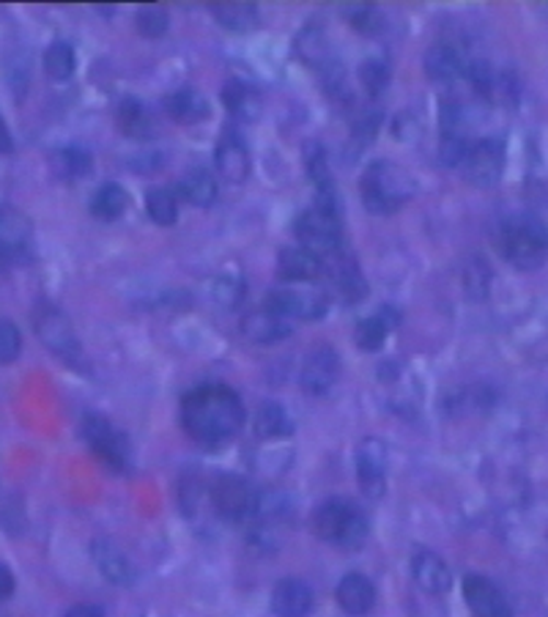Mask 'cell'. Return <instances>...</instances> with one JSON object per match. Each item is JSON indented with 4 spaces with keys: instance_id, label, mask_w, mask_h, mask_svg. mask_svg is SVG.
Here are the masks:
<instances>
[{
    "instance_id": "6",
    "label": "cell",
    "mask_w": 548,
    "mask_h": 617,
    "mask_svg": "<svg viewBox=\"0 0 548 617\" xmlns=\"http://www.w3.org/2000/svg\"><path fill=\"white\" fill-rule=\"evenodd\" d=\"M294 231L302 247L316 253L318 258H329L340 251V218L333 212H324L318 206L296 218Z\"/></svg>"
},
{
    "instance_id": "7",
    "label": "cell",
    "mask_w": 548,
    "mask_h": 617,
    "mask_svg": "<svg viewBox=\"0 0 548 617\" xmlns=\"http://www.w3.org/2000/svg\"><path fill=\"white\" fill-rule=\"evenodd\" d=\"M211 502H214V511L220 513L228 522H242L258 513L260 497L255 494L253 486L247 484L238 475H222L211 486Z\"/></svg>"
},
{
    "instance_id": "37",
    "label": "cell",
    "mask_w": 548,
    "mask_h": 617,
    "mask_svg": "<svg viewBox=\"0 0 548 617\" xmlns=\"http://www.w3.org/2000/svg\"><path fill=\"white\" fill-rule=\"evenodd\" d=\"M360 80L362 89L368 91L371 96H378L384 89L389 85V67L387 61H378V58H371L360 67Z\"/></svg>"
},
{
    "instance_id": "45",
    "label": "cell",
    "mask_w": 548,
    "mask_h": 617,
    "mask_svg": "<svg viewBox=\"0 0 548 617\" xmlns=\"http://www.w3.org/2000/svg\"><path fill=\"white\" fill-rule=\"evenodd\" d=\"M67 617H105V612L94 604H80V606H72V609L67 612Z\"/></svg>"
},
{
    "instance_id": "20",
    "label": "cell",
    "mask_w": 548,
    "mask_h": 617,
    "mask_svg": "<svg viewBox=\"0 0 548 617\" xmlns=\"http://www.w3.org/2000/svg\"><path fill=\"white\" fill-rule=\"evenodd\" d=\"M242 333L247 335V340H253V344H280V340H285L291 335V324L289 318L278 316V313L266 311V307H260V311H253L247 313V316L242 318Z\"/></svg>"
},
{
    "instance_id": "1",
    "label": "cell",
    "mask_w": 548,
    "mask_h": 617,
    "mask_svg": "<svg viewBox=\"0 0 548 617\" xmlns=\"http://www.w3.org/2000/svg\"><path fill=\"white\" fill-rule=\"evenodd\" d=\"M184 431L206 447H217L233 440L244 429L247 411L242 398L225 384H203L184 395Z\"/></svg>"
},
{
    "instance_id": "9",
    "label": "cell",
    "mask_w": 548,
    "mask_h": 617,
    "mask_svg": "<svg viewBox=\"0 0 548 617\" xmlns=\"http://www.w3.org/2000/svg\"><path fill=\"white\" fill-rule=\"evenodd\" d=\"M466 178L477 187H497L504 173V143L499 138H480L469 143L464 156Z\"/></svg>"
},
{
    "instance_id": "17",
    "label": "cell",
    "mask_w": 548,
    "mask_h": 617,
    "mask_svg": "<svg viewBox=\"0 0 548 617\" xmlns=\"http://www.w3.org/2000/svg\"><path fill=\"white\" fill-rule=\"evenodd\" d=\"M269 604L275 617H307L313 609V590L302 579H280Z\"/></svg>"
},
{
    "instance_id": "28",
    "label": "cell",
    "mask_w": 548,
    "mask_h": 617,
    "mask_svg": "<svg viewBox=\"0 0 548 617\" xmlns=\"http://www.w3.org/2000/svg\"><path fill=\"white\" fill-rule=\"evenodd\" d=\"M255 434L260 440H283V436L294 434V420H291L289 411L280 404H264L255 415Z\"/></svg>"
},
{
    "instance_id": "12",
    "label": "cell",
    "mask_w": 548,
    "mask_h": 617,
    "mask_svg": "<svg viewBox=\"0 0 548 617\" xmlns=\"http://www.w3.org/2000/svg\"><path fill=\"white\" fill-rule=\"evenodd\" d=\"M338 379H340V360L338 354H335V349H329V346H318V349H313L311 354H307L305 365H302L300 373V384L307 395L322 398V395H327L329 389L338 384Z\"/></svg>"
},
{
    "instance_id": "21",
    "label": "cell",
    "mask_w": 548,
    "mask_h": 617,
    "mask_svg": "<svg viewBox=\"0 0 548 617\" xmlns=\"http://www.w3.org/2000/svg\"><path fill=\"white\" fill-rule=\"evenodd\" d=\"M338 604L343 606V612L354 617L368 615L373 604H376V587L362 573H346L338 584Z\"/></svg>"
},
{
    "instance_id": "10",
    "label": "cell",
    "mask_w": 548,
    "mask_h": 617,
    "mask_svg": "<svg viewBox=\"0 0 548 617\" xmlns=\"http://www.w3.org/2000/svg\"><path fill=\"white\" fill-rule=\"evenodd\" d=\"M464 78L491 105H515L518 102V83L508 69H499L488 61H471L466 63Z\"/></svg>"
},
{
    "instance_id": "39",
    "label": "cell",
    "mask_w": 548,
    "mask_h": 617,
    "mask_svg": "<svg viewBox=\"0 0 548 617\" xmlns=\"http://www.w3.org/2000/svg\"><path fill=\"white\" fill-rule=\"evenodd\" d=\"M349 20L351 25H354V31H360V34L365 36H376L384 31V18L378 9L373 7H357V9H349Z\"/></svg>"
},
{
    "instance_id": "16",
    "label": "cell",
    "mask_w": 548,
    "mask_h": 617,
    "mask_svg": "<svg viewBox=\"0 0 548 617\" xmlns=\"http://www.w3.org/2000/svg\"><path fill=\"white\" fill-rule=\"evenodd\" d=\"M91 557H94L102 577H105L107 582L118 584V587H129V584H135V579H138L132 560H129L113 540L107 538L94 540V546H91Z\"/></svg>"
},
{
    "instance_id": "23",
    "label": "cell",
    "mask_w": 548,
    "mask_h": 617,
    "mask_svg": "<svg viewBox=\"0 0 548 617\" xmlns=\"http://www.w3.org/2000/svg\"><path fill=\"white\" fill-rule=\"evenodd\" d=\"M329 283H333L338 300L346 305H354V302L365 300L368 294V283L357 269L354 258H335V264L329 267Z\"/></svg>"
},
{
    "instance_id": "27",
    "label": "cell",
    "mask_w": 548,
    "mask_h": 617,
    "mask_svg": "<svg viewBox=\"0 0 548 617\" xmlns=\"http://www.w3.org/2000/svg\"><path fill=\"white\" fill-rule=\"evenodd\" d=\"M165 110L178 124H198L209 116V102L200 91L178 89L165 100Z\"/></svg>"
},
{
    "instance_id": "43",
    "label": "cell",
    "mask_w": 548,
    "mask_h": 617,
    "mask_svg": "<svg viewBox=\"0 0 548 617\" xmlns=\"http://www.w3.org/2000/svg\"><path fill=\"white\" fill-rule=\"evenodd\" d=\"M14 151V138H12V129H9L7 118L0 113V154H12Z\"/></svg>"
},
{
    "instance_id": "5",
    "label": "cell",
    "mask_w": 548,
    "mask_h": 617,
    "mask_svg": "<svg viewBox=\"0 0 548 617\" xmlns=\"http://www.w3.org/2000/svg\"><path fill=\"white\" fill-rule=\"evenodd\" d=\"M34 329L50 354L69 362V365H80V360H83V346H80L78 333H74L72 322H69L61 307L42 302L34 313Z\"/></svg>"
},
{
    "instance_id": "31",
    "label": "cell",
    "mask_w": 548,
    "mask_h": 617,
    "mask_svg": "<svg viewBox=\"0 0 548 617\" xmlns=\"http://www.w3.org/2000/svg\"><path fill=\"white\" fill-rule=\"evenodd\" d=\"M178 189H182V195L193 206H211L217 200V178L209 171H203V167L189 171L182 178V184H178Z\"/></svg>"
},
{
    "instance_id": "14",
    "label": "cell",
    "mask_w": 548,
    "mask_h": 617,
    "mask_svg": "<svg viewBox=\"0 0 548 617\" xmlns=\"http://www.w3.org/2000/svg\"><path fill=\"white\" fill-rule=\"evenodd\" d=\"M34 242V223L23 209L12 203H0V256H25Z\"/></svg>"
},
{
    "instance_id": "2",
    "label": "cell",
    "mask_w": 548,
    "mask_h": 617,
    "mask_svg": "<svg viewBox=\"0 0 548 617\" xmlns=\"http://www.w3.org/2000/svg\"><path fill=\"white\" fill-rule=\"evenodd\" d=\"M497 245L510 267L521 272L540 269L548 258V225L535 214H513L499 225Z\"/></svg>"
},
{
    "instance_id": "8",
    "label": "cell",
    "mask_w": 548,
    "mask_h": 617,
    "mask_svg": "<svg viewBox=\"0 0 548 617\" xmlns=\"http://www.w3.org/2000/svg\"><path fill=\"white\" fill-rule=\"evenodd\" d=\"M329 296L318 289H275L266 296V311L283 318L316 322L327 316Z\"/></svg>"
},
{
    "instance_id": "40",
    "label": "cell",
    "mask_w": 548,
    "mask_h": 617,
    "mask_svg": "<svg viewBox=\"0 0 548 617\" xmlns=\"http://www.w3.org/2000/svg\"><path fill=\"white\" fill-rule=\"evenodd\" d=\"M466 151H469V140L464 135H442L439 156H442L444 165H464Z\"/></svg>"
},
{
    "instance_id": "11",
    "label": "cell",
    "mask_w": 548,
    "mask_h": 617,
    "mask_svg": "<svg viewBox=\"0 0 548 617\" xmlns=\"http://www.w3.org/2000/svg\"><path fill=\"white\" fill-rule=\"evenodd\" d=\"M83 436L89 442V447L94 451V456L100 458L105 467H110L113 473H124L129 464V453H127V442L124 436L107 423L105 418L100 415H89L83 420Z\"/></svg>"
},
{
    "instance_id": "19",
    "label": "cell",
    "mask_w": 548,
    "mask_h": 617,
    "mask_svg": "<svg viewBox=\"0 0 548 617\" xmlns=\"http://www.w3.org/2000/svg\"><path fill=\"white\" fill-rule=\"evenodd\" d=\"M411 577L431 595L447 593L450 584H453V573H450L447 562H444L436 551L428 549L417 551V555L411 557Z\"/></svg>"
},
{
    "instance_id": "13",
    "label": "cell",
    "mask_w": 548,
    "mask_h": 617,
    "mask_svg": "<svg viewBox=\"0 0 548 617\" xmlns=\"http://www.w3.org/2000/svg\"><path fill=\"white\" fill-rule=\"evenodd\" d=\"M357 480L368 497H382L387 486V445L376 436L365 440L357 451Z\"/></svg>"
},
{
    "instance_id": "44",
    "label": "cell",
    "mask_w": 548,
    "mask_h": 617,
    "mask_svg": "<svg viewBox=\"0 0 548 617\" xmlns=\"http://www.w3.org/2000/svg\"><path fill=\"white\" fill-rule=\"evenodd\" d=\"M14 593V577L7 566H0V601H7Z\"/></svg>"
},
{
    "instance_id": "15",
    "label": "cell",
    "mask_w": 548,
    "mask_h": 617,
    "mask_svg": "<svg viewBox=\"0 0 548 617\" xmlns=\"http://www.w3.org/2000/svg\"><path fill=\"white\" fill-rule=\"evenodd\" d=\"M464 598L477 617H513V606L502 590L482 573L464 579Z\"/></svg>"
},
{
    "instance_id": "36",
    "label": "cell",
    "mask_w": 548,
    "mask_h": 617,
    "mask_svg": "<svg viewBox=\"0 0 548 617\" xmlns=\"http://www.w3.org/2000/svg\"><path fill=\"white\" fill-rule=\"evenodd\" d=\"M53 167L61 178H80L91 171V156L83 149H61L53 154Z\"/></svg>"
},
{
    "instance_id": "38",
    "label": "cell",
    "mask_w": 548,
    "mask_h": 617,
    "mask_svg": "<svg viewBox=\"0 0 548 617\" xmlns=\"http://www.w3.org/2000/svg\"><path fill=\"white\" fill-rule=\"evenodd\" d=\"M20 351H23V335H20L18 324L0 318V365L18 360Z\"/></svg>"
},
{
    "instance_id": "33",
    "label": "cell",
    "mask_w": 548,
    "mask_h": 617,
    "mask_svg": "<svg viewBox=\"0 0 548 617\" xmlns=\"http://www.w3.org/2000/svg\"><path fill=\"white\" fill-rule=\"evenodd\" d=\"M211 14L228 31H249L258 25V9L253 3H220L211 9Z\"/></svg>"
},
{
    "instance_id": "22",
    "label": "cell",
    "mask_w": 548,
    "mask_h": 617,
    "mask_svg": "<svg viewBox=\"0 0 548 617\" xmlns=\"http://www.w3.org/2000/svg\"><path fill=\"white\" fill-rule=\"evenodd\" d=\"M278 272L283 280L291 283H302V280H316L324 272V258H318L316 253L305 251L302 245L285 247L278 258Z\"/></svg>"
},
{
    "instance_id": "18",
    "label": "cell",
    "mask_w": 548,
    "mask_h": 617,
    "mask_svg": "<svg viewBox=\"0 0 548 617\" xmlns=\"http://www.w3.org/2000/svg\"><path fill=\"white\" fill-rule=\"evenodd\" d=\"M214 162H217V171H220V176L228 178V182H233V184H242L244 178L249 176V167H253L247 145H244V140L238 138L236 132L222 135L220 143H217V151H214Z\"/></svg>"
},
{
    "instance_id": "46",
    "label": "cell",
    "mask_w": 548,
    "mask_h": 617,
    "mask_svg": "<svg viewBox=\"0 0 548 617\" xmlns=\"http://www.w3.org/2000/svg\"><path fill=\"white\" fill-rule=\"evenodd\" d=\"M3 261H7V258H3V256H0V269H3Z\"/></svg>"
},
{
    "instance_id": "24",
    "label": "cell",
    "mask_w": 548,
    "mask_h": 617,
    "mask_svg": "<svg viewBox=\"0 0 548 617\" xmlns=\"http://www.w3.org/2000/svg\"><path fill=\"white\" fill-rule=\"evenodd\" d=\"M222 102H225V110L231 113L236 121L253 124L260 118V110H264V102H260V94L253 89V85L242 83V80H231L222 89Z\"/></svg>"
},
{
    "instance_id": "3",
    "label": "cell",
    "mask_w": 548,
    "mask_h": 617,
    "mask_svg": "<svg viewBox=\"0 0 548 617\" xmlns=\"http://www.w3.org/2000/svg\"><path fill=\"white\" fill-rule=\"evenodd\" d=\"M415 189V176L395 162H373L360 182L362 203L373 214H395L400 206L409 203Z\"/></svg>"
},
{
    "instance_id": "35",
    "label": "cell",
    "mask_w": 548,
    "mask_h": 617,
    "mask_svg": "<svg viewBox=\"0 0 548 617\" xmlns=\"http://www.w3.org/2000/svg\"><path fill=\"white\" fill-rule=\"evenodd\" d=\"M45 69L53 80H69L74 74V47L69 42H53L45 50Z\"/></svg>"
},
{
    "instance_id": "42",
    "label": "cell",
    "mask_w": 548,
    "mask_h": 617,
    "mask_svg": "<svg viewBox=\"0 0 548 617\" xmlns=\"http://www.w3.org/2000/svg\"><path fill=\"white\" fill-rule=\"evenodd\" d=\"M214 296H217V300H220L222 305H225V307L236 305L238 296H242V283H238V280H231V278L217 280Z\"/></svg>"
},
{
    "instance_id": "32",
    "label": "cell",
    "mask_w": 548,
    "mask_h": 617,
    "mask_svg": "<svg viewBox=\"0 0 548 617\" xmlns=\"http://www.w3.org/2000/svg\"><path fill=\"white\" fill-rule=\"evenodd\" d=\"M127 203L129 200H127V193H124V187L107 182V184H102V187L94 193V198H91V212L102 220H116L127 212Z\"/></svg>"
},
{
    "instance_id": "41",
    "label": "cell",
    "mask_w": 548,
    "mask_h": 617,
    "mask_svg": "<svg viewBox=\"0 0 548 617\" xmlns=\"http://www.w3.org/2000/svg\"><path fill=\"white\" fill-rule=\"evenodd\" d=\"M135 23H138L140 34L156 39V36H162L167 31V12H162V9H143V12H138Z\"/></svg>"
},
{
    "instance_id": "34",
    "label": "cell",
    "mask_w": 548,
    "mask_h": 617,
    "mask_svg": "<svg viewBox=\"0 0 548 617\" xmlns=\"http://www.w3.org/2000/svg\"><path fill=\"white\" fill-rule=\"evenodd\" d=\"M145 209H149L151 220H154L156 225H173L178 218L176 195L167 187L149 189V195H145Z\"/></svg>"
},
{
    "instance_id": "30",
    "label": "cell",
    "mask_w": 548,
    "mask_h": 617,
    "mask_svg": "<svg viewBox=\"0 0 548 617\" xmlns=\"http://www.w3.org/2000/svg\"><path fill=\"white\" fill-rule=\"evenodd\" d=\"M384 311V307H382ZM389 307L384 313H376V316H368L357 324V346L365 351H378L384 344H387V335L393 329L395 318H389Z\"/></svg>"
},
{
    "instance_id": "4",
    "label": "cell",
    "mask_w": 548,
    "mask_h": 617,
    "mask_svg": "<svg viewBox=\"0 0 548 617\" xmlns=\"http://www.w3.org/2000/svg\"><path fill=\"white\" fill-rule=\"evenodd\" d=\"M368 516L349 500H327L313 516V529L322 540L340 549H360L368 538Z\"/></svg>"
},
{
    "instance_id": "29",
    "label": "cell",
    "mask_w": 548,
    "mask_h": 617,
    "mask_svg": "<svg viewBox=\"0 0 548 617\" xmlns=\"http://www.w3.org/2000/svg\"><path fill=\"white\" fill-rule=\"evenodd\" d=\"M118 127H121L127 138H151L154 135V118L138 100H124L118 105Z\"/></svg>"
},
{
    "instance_id": "26",
    "label": "cell",
    "mask_w": 548,
    "mask_h": 617,
    "mask_svg": "<svg viewBox=\"0 0 548 617\" xmlns=\"http://www.w3.org/2000/svg\"><path fill=\"white\" fill-rule=\"evenodd\" d=\"M294 53L307 67L318 69V72H324V69L335 63L327 34H324V28H318V25H307V28L300 31V36L294 39Z\"/></svg>"
},
{
    "instance_id": "25",
    "label": "cell",
    "mask_w": 548,
    "mask_h": 617,
    "mask_svg": "<svg viewBox=\"0 0 548 617\" xmlns=\"http://www.w3.org/2000/svg\"><path fill=\"white\" fill-rule=\"evenodd\" d=\"M425 74L436 83H453L464 78L466 61L455 45H433L425 56Z\"/></svg>"
}]
</instances>
